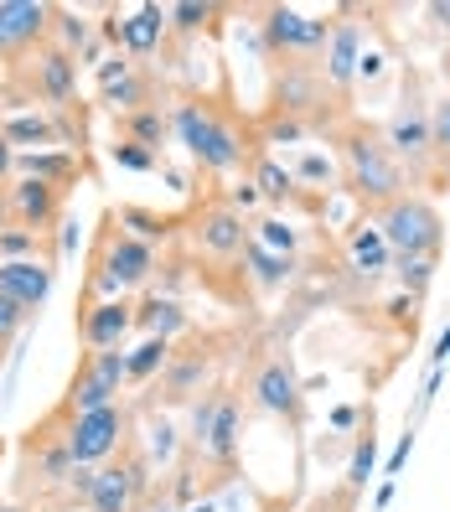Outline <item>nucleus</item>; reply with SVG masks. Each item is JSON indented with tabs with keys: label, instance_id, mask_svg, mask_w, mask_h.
Returning a JSON list of instances; mask_svg holds the SVG:
<instances>
[{
	"label": "nucleus",
	"instance_id": "33",
	"mask_svg": "<svg viewBox=\"0 0 450 512\" xmlns=\"http://www.w3.org/2000/svg\"><path fill=\"white\" fill-rule=\"evenodd\" d=\"M430 135H435V182H440V187H450V99H440V104H435Z\"/></svg>",
	"mask_w": 450,
	"mask_h": 512
},
{
	"label": "nucleus",
	"instance_id": "6",
	"mask_svg": "<svg viewBox=\"0 0 450 512\" xmlns=\"http://www.w3.org/2000/svg\"><path fill=\"white\" fill-rule=\"evenodd\" d=\"M259 32H264L269 63H311V68H321L326 42H332V21H326V16H306L295 6H264Z\"/></svg>",
	"mask_w": 450,
	"mask_h": 512
},
{
	"label": "nucleus",
	"instance_id": "45",
	"mask_svg": "<svg viewBox=\"0 0 450 512\" xmlns=\"http://www.w3.org/2000/svg\"><path fill=\"white\" fill-rule=\"evenodd\" d=\"M383 73V57L378 52H363V63H357V78H363V83H373Z\"/></svg>",
	"mask_w": 450,
	"mask_h": 512
},
{
	"label": "nucleus",
	"instance_id": "9",
	"mask_svg": "<svg viewBox=\"0 0 450 512\" xmlns=\"http://www.w3.org/2000/svg\"><path fill=\"white\" fill-rule=\"evenodd\" d=\"M150 492V456L125 440L119 461H109L99 476H94V497H88V512H135Z\"/></svg>",
	"mask_w": 450,
	"mask_h": 512
},
{
	"label": "nucleus",
	"instance_id": "34",
	"mask_svg": "<svg viewBox=\"0 0 450 512\" xmlns=\"http://www.w3.org/2000/svg\"><path fill=\"white\" fill-rule=\"evenodd\" d=\"M306 135H311V130L300 125V119L275 114V109H269V114H264V125H259V140H264V145H295V140H306Z\"/></svg>",
	"mask_w": 450,
	"mask_h": 512
},
{
	"label": "nucleus",
	"instance_id": "18",
	"mask_svg": "<svg viewBox=\"0 0 450 512\" xmlns=\"http://www.w3.org/2000/svg\"><path fill=\"white\" fill-rule=\"evenodd\" d=\"M0 295H11L21 311H42L52 295V264L47 259H11L0 264Z\"/></svg>",
	"mask_w": 450,
	"mask_h": 512
},
{
	"label": "nucleus",
	"instance_id": "20",
	"mask_svg": "<svg viewBox=\"0 0 450 512\" xmlns=\"http://www.w3.org/2000/svg\"><path fill=\"white\" fill-rule=\"evenodd\" d=\"M207 373H213V352H207V347H197V352H171V363H166V373H161V399H166V404H187L197 388H202Z\"/></svg>",
	"mask_w": 450,
	"mask_h": 512
},
{
	"label": "nucleus",
	"instance_id": "14",
	"mask_svg": "<svg viewBox=\"0 0 450 512\" xmlns=\"http://www.w3.org/2000/svg\"><path fill=\"white\" fill-rule=\"evenodd\" d=\"M363 52H368V47H363V21L337 16V21H332V42H326V57H321V78H326V88H332L337 99L352 94Z\"/></svg>",
	"mask_w": 450,
	"mask_h": 512
},
{
	"label": "nucleus",
	"instance_id": "38",
	"mask_svg": "<svg viewBox=\"0 0 450 512\" xmlns=\"http://www.w3.org/2000/svg\"><path fill=\"white\" fill-rule=\"evenodd\" d=\"M26 321H32V311H21L11 295H0V342L11 347V342L21 337V326H26Z\"/></svg>",
	"mask_w": 450,
	"mask_h": 512
},
{
	"label": "nucleus",
	"instance_id": "50",
	"mask_svg": "<svg viewBox=\"0 0 450 512\" xmlns=\"http://www.w3.org/2000/svg\"><path fill=\"white\" fill-rule=\"evenodd\" d=\"M0 512H26V507H0Z\"/></svg>",
	"mask_w": 450,
	"mask_h": 512
},
{
	"label": "nucleus",
	"instance_id": "30",
	"mask_svg": "<svg viewBox=\"0 0 450 512\" xmlns=\"http://www.w3.org/2000/svg\"><path fill=\"white\" fill-rule=\"evenodd\" d=\"M249 182L259 187L264 202H290V197H295V176H290L280 161H269V156L254 161V176H249Z\"/></svg>",
	"mask_w": 450,
	"mask_h": 512
},
{
	"label": "nucleus",
	"instance_id": "16",
	"mask_svg": "<svg viewBox=\"0 0 450 512\" xmlns=\"http://www.w3.org/2000/svg\"><path fill=\"white\" fill-rule=\"evenodd\" d=\"M192 233H197V249L202 254H213V259H233V254H244L249 249V223H244V213H233L228 202H213V207H202L197 213V223H192Z\"/></svg>",
	"mask_w": 450,
	"mask_h": 512
},
{
	"label": "nucleus",
	"instance_id": "3",
	"mask_svg": "<svg viewBox=\"0 0 450 512\" xmlns=\"http://www.w3.org/2000/svg\"><path fill=\"white\" fill-rule=\"evenodd\" d=\"M430 119H435V109L425 104V94H419V78H409L399 109L388 114V125H383V140H388V150L399 156V166H404V176H409L414 187H425L430 176H435V135H430Z\"/></svg>",
	"mask_w": 450,
	"mask_h": 512
},
{
	"label": "nucleus",
	"instance_id": "11",
	"mask_svg": "<svg viewBox=\"0 0 450 512\" xmlns=\"http://www.w3.org/2000/svg\"><path fill=\"white\" fill-rule=\"evenodd\" d=\"M326 99H337L332 88H326V78H321V68H311V63H275V114H290V119H300L306 130H316V109L326 104Z\"/></svg>",
	"mask_w": 450,
	"mask_h": 512
},
{
	"label": "nucleus",
	"instance_id": "15",
	"mask_svg": "<svg viewBox=\"0 0 450 512\" xmlns=\"http://www.w3.org/2000/svg\"><path fill=\"white\" fill-rule=\"evenodd\" d=\"M130 326H135V306L125 295L119 300H88V306L78 311V342L88 352H114L130 337Z\"/></svg>",
	"mask_w": 450,
	"mask_h": 512
},
{
	"label": "nucleus",
	"instance_id": "43",
	"mask_svg": "<svg viewBox=\"0 0 450 512\" xmlns=\"http://www.w3.org/2000/svg\"><path fill=\"white\" fill-rule=\"evenodd\" d=\"M300 176H311V182H332V161H321V156H300Z\"/></svg>",
	"mask_w": 450,
	"mask_h": 512
},
{
	"label": "nucleus",
	"instance_id": "29",
	"mask_svg": "<svg viewBox=\"0 0 450 512\" xmlns=\"http://www.w3.org/2000/svg\"><path fill=\"white\" fill-rule=\"evenodd\" d=\"M0 135H6L11 145H57V140H63V135H57V125H52V119L47 114H16V119H6V130H0Z\"/></svg>",
	"mask_w": 450,
	"mask_h": 512
},
{
	"label": "nucleus",
	"instance_id": "51",
	"mask_svg": "<svg viewBox=\"0 0 450 512\" xmlns=\"http://www.w3.org/2000/svg\"><path fill=\"white\" fill-rule=\"evenodd\" d=\"M0 357H6V342H0Z\"/></svg>",
	"mask_w": 450,
	"mask_h": 512
},
{
	"label": "nucleus",
	"instance_id": "22",
	"mask_svg": "<svg viewBox=\"0 0 450 512\" xmlns=\"http://www.w3.org/2000/svg\"><path fill=\"white\" fill-rule=\"evenodd\" d=\"M16 171L32 176V182H52V187L68 192V182L83 171V161L73 150H16Z\"/></svg>",
	"mask_w": 450,
	"mask_h": 512
},
{
	"label": "nucleus",
	"instance_id": "49",
	"mask_svg": "<svg viewBox=\"0 0 450 512\" xmlns=\"http://www.w3.org/2000/svg\"><path fill=\"white\" fill-rule=\"evenodd\" d=\"M445 357H450V326H445V331H440V342H435V368H440V363H445Z\"/></svg>",
	"mask_w": 450,
	"mask_h": 512
},
{
	"label": "nucleus",
	"instance_id": "1",
	"mask_svg": "<svg viewBox=\"0 0 450 512\" xmlns=\"http://www.w3.org/2000/svg\"><path fill=\"white\" fill-rule=\"evenodd\" d=\"M337 156H342V187L368 207V213H383L388 202H399L409 176L399 166V156L388 150L383 125L373 119H347V125H332Z\"/></svg>",
	"mask_w": 450,
	"mask_h": 512
},
{
	"label": "nucleus",
	"instance_id": "2",
	"mask_svg": "<svg viewBox=\"0 0 450 512\" xmlns=\"http://www.w3.org/2000/svg\"><path fill=\"white\" fill-rule=\"evenodd\" d=\"M171 135L187 145V156L202 166V171H233V166H244V135H238L228 119L207 104V99H187V104H176L171 114Z\"/></svg>",
	"mask_w": 450,
	"mask_h": 512
},
{
	"label": "nucleus",
	"instance_id": "7",
	"mask_svg": "<svg viewBox=\"0 0 450 512\" xmlns=\"http://www.w3.org/2000/svg\"><path fill=\"white\" fill-rule=\"evenodd\" d=\"M125 357L130 352H83L78 357V368L68 378V399L57 404L68 419L73 414H94L104 404H119V388H125Z\"/></svg>",
	"mask_w": 450,
	"mask_h": 512
},
{
	"label": "nucleus",
	"instance_id": "28",
	"mask_svg": "<svg viewBox=\"0 0 450 512\" xmlns=\"http://www.w3.org/2000/svg\"><path fill=\"white\" fill-rule=\"evenodd\" d=\"M244 264L254 269V280H259L264 290H275V285H285V280H290V254H275V249H264L259 238H249V249H244Z\"/></svg>",
	"mask_w": 450,
	"mask_h": 512
},
{
	"label": "nucleus",
	"instance_id": "21",
	"mask_svg": "<svg viewBox=\"0 0 450 512\" xmlns=\"http://www.w3.org/2000/svg\"><path fill=\"white\" fill-rule=\"evenodd\" d=\"M238 435H244V409L223 394V404H218V414H213V430H207V440H202L197 450H202L213 466H233V461H238Z\"/></svg>",
	"mask_w": 450,
	"mask_h": 512
},
{
	"label": "nucleus",
	"instance_id": "32",
	"mask_svg": "<svg viewBox=\"0 0 450 512\" xmlns=\"http://www.w3.org/2000/svg\"><path fill=\"white\" fill-rule=\"evenodd\" d=\"M52 47H63V52H73V57H78V52H94V42H88V21L57 6V11H52Z\"/></svg>",
	"mask_w": 450,
	"mask_h": 512
},
{
	"label": "nucleus",
	"instance_id": "4",
	"mask_svg": "<svg viewBox=\"0 0 450 512\" xmlns=\"http://www.w3.org/2000/svg\"><path fill=\"white\" fill-rule=\"evenodd\" d=\"M378 233L388 238L394 259H435L440 244H445V218L430 197L419 192H404L399 202H388L383 213H373Z\"/></svg>",
	"mask_w": 450,
	"mask_h": 512
},
{
	"label": "nucleus",
	"instance_id": "39",
	"mask_svg": "<svg viewBox=\"0 0 450 512\" xmlns=\"http://www.w3.org/2000/svg\"><path fill=\"white\" fill-rule=\"evenodd\" d=\"M394 269H399V280H404V290H425L430 285V275H435V259H394Z\"/></svg>",
	"mask_w": 450,
	"mask_h": 512
},
{
	"label": "nucleus",
	"instance_id": "44",
	"mask_svg": "<svg viewBox=\"0 0 450 512\" xmlns=\"http://www.w3.org/2000/svg\"><path fill=\"white\" fill-rule=\"evenodd\" d=\"M125 73H135V68L125 63V57H109V63L99 68V88H109V83H119V78H125Z\"/></svg>",
	"mask_w": 450,
	"mask_h": 512
},
{
	"label": "nucleus",
	"instance_id": "41",
	"mask_svg": "<svg viewBox=\"0 0 450 512\" xmlns=\"http://www.w3.org/2000/svg\"><path fill=\"white\" fill-rule=\"evenodd\" d=\"M114 166H125V171H156V156L140 150V145H130V140H119L114 145Z\"/></svg>",
	"mask_w": 450,
	"mask_h": 512
},
{
	"label": "nucleus",
	"instance_id": "10",
	"mask_svg": "<svg viewBox=\"0 0 450 512\" xmlns=\"http://www.w3.org/2000/svg\"><path fill=\"white\" fill-rule=\"evenodd\" d=\"M249 404L259 414H275V419H290V425H300L306 419V388H300V373L285 352L264 357V363L254 368L249 378Z\"/></svg>",
	"mask_w": 450,
	"mask_h": 512
},
{
	"label": "nucleus",
	"instance_id": "31",
	"mask_svg": "<svg viewBox=\"0 0 450 512\" xmlns=\"http://www.w3.org/2000/svg\"><path fill=\"white\" fill-rule=\"evenodd\" d=\"M104 104H114V114H135V109H150V78L140 73H125L119 83L104 88Z\"/></svg>",
	"mask_w": 450,
	"mask_h": 512
},
{
	"label": "nucleus",
	"instance_id": "24",
	"mask_svg": "<svg viewBox=\"0 0 450 512\" xmlns=\"http://www.w3.org/2000/svg\"><path fill=\"white\" fill-rule=\"evenodd\" d=\"M166 363H171V342H166V337H145V342L125 357V388L161 378V373H166Z\"/></svg>",
	"mask_w": 450,
	"mask_h": 512
},
{
	"label": "nucleus",
	"instance_id": "12",
	"mask_svg": "<svg viewBox=\"0 0 450 512\" xmlns=\"http://www.w3.org/2000/svg\"><path fill=\"white\" fill-rule=\"evenodd\" d=\"M52 11L42 0H0V57H26L32 47H47Z\"/></svg>",
	"mask_w": 450,
	"mask_h": 512
},
{
	"label": "nucleus",
	"instance_id": "8",
	"mask_svg": "<svg viewBox=\"0 0 450 512\" xmlns=\"http://www.w3.org/2000/svg\"><path fill=\"white\" fill-rule=\"evenodd\" d=\"M63 435H68V456L78 466H99V461H109V456L125 450V440H130V409L125 404H104L94 414H73Z\"/></svg>",
	"mask_w": 450,
	"mask_h": 512
},
{
	"label": "nucleus",
	"instance_id": "23",
	"mask_svg": "<svg viewBox=\"0 0 450 512\" xmlns=\"http://www.w3.org/2000/svg\"><path fill=\"white\" fill-rule=\"evenodd\" d=\"M166 135H171V119L161 114V104H150V109H135V114H119V140H130V145H140V150H156L166 145Z\"/></svg>",
	"mask_w": 450,
	"mask_h": 512
},
{
	"label": "nucleus",
	"instance_id": "46",
	"mask_svg": "<svg viewBox=\"0 0 450 512\" xmlns=\"http://www.w3.org/2000/svg\"><path fill=\"white\" fill-rule=\"evenodd\" d=\"M11 171H16V145H11L6 135H0V182H6Z\"/></svg>",
	"mask_w": 450,
	"mask_h": 512
},
{
	"label": "nucleus",
	"instance_id": "40",
	"mask_svg": "<svg viewBox=\"0 0 450 512\" xmlns=\"http://www.w3.org/2000/svg\"><path fill=\"white\" fill-rule=\"evenodd\" d=\"M306 512H357V492L347 487V481H342V487H326Z\"/></svg>",
	"mask_w": 450,
	"mask_h": 512
},
{
	"label": "nucleus",
	"instance_id": "5",
	"mask_svg": "<svg viewBox=\"0 0 450 512\" xmlns=\"http://www.w3.org/2000/svg\"><path fill=\"white\" fill-rule=\"evenodd\" d=\"M150 275H156V249L145 238L114 228V218H109L99 254H94V290H104V300H119V295L150 285Z\"/></svg>",
	"mask_w": 450,
	"mask_h": 512
},
{
	"label": "nucleus",
	"instance_id": "37",
	"mask_svg": "<svg viewBox=\"0 0 450 512\" xmlns=\"http://www.w3.org/2000/svg\"><path fill=\"white\" fill-rule=\"evenodd\" d=\"M11 259H37V233H26V228L6 233L0 228V264H11Z\"/></svg>",
	"mask_w": 450,
	"mask_h": 512
},
{
	"label": "nucleus",
	"instance_id": "36",
	"mask_svg": "<svg viewBox=\"0 0 450 512\" xmlns=\"http://www.w3.org/2000/svg\"><path fill=\"white\" fill-rule=\"evenodd\" d=\"M218 16V6H197V0H182V6H171V26H176V32H202V26L207 21H213Z\"/></svg>",
	"mask_w": 450,
	"mask_h": 512
},
{
	"label": "nucleus",
	"instance_id": "13",
	"mask_svg": "<svg viewBox=\"0 0 450 512\" xmlns=\"http://www.w3.org/2000/svg\"><path fill=\"white\" fill-rule=\"evenodd\" d=\"M6 213L16 228L26 233H47L52 223H63V187L52 182H32V176H16V182L6 187Z\"/></svg>",
	"mask_w": 450,
	"mask_h": 512
},
{
	"label": "nucleus",
	"instance_id": "27",
	"mask_svg": "<svg viewBox=\"0 0 450 512\" xmlns=\"http://www.w3.org/2000/svg\"><path fill=\"white\" fill-rule=\"evenodd\" d=\"M135 326H145L150 337H176V331H187V311L176 306V300H145V306H135Z\"/></svg>",
	"mask_w": 450,
	"mask_h": 512
},
{
	"label": "nucleus",
	"instance_id": "19",
	"mask_svg": "<svg viewBox=\"0 0 450 512\" xmlns=\"http://www.w3.org/2000/svg\"><path fill=\"white\" fill-rule=\"evenodd\" d=\"M171 32V6H140L125 21H114V42L125 57H150Z\"/></svg>",
	"mask_w": 450,
	"mask_h": 512
},
{
	"label": "nucleus",
	"instance_id": "17",
	"mask_svg": "<svg viewBox=\"0 0 450 512\" xmlns=\"http://www.w3.org/2000/svg\"><path fill=\"white\" fill-rule=\"evenodd\" d=\"M26 73H32V88L47 104H68L73 88H78V57L47 42V47H37L32 63H26Z\"/></svg>",
	"mask_w": 450,
	"mask_h": 512
},
{
	"label": "nucleus",
	"instance_id": "47",
	"mask_svg": "<svg viewBox=\"0 0 450 512\" xmlns=\"http://www.w3.org/2000/svg\"><path fill=\"white\" fill-rule=\"evenodd\" d=\"M409 450H414V435H404V440H399V450H394V461H388V476H394V471H399V466L409 461Z\"/></svg>",
	"mask_w": 450,
	"mask_h": 512
},
{
	"label": "nucleus",
	"instance_id": "26",
	"mask_svg": "<svg viewBox=\"0 0 450 512\" xmlns=\"http://www.w3.org/2000/svg\"><path fill=\"white\" fill-rule=\"evenodd\" d=\"M373 466H378V435H373V409H368V414H363V430H357V440H352L347 487H352V492H363V487H368V476H373Z\"/></svg>",
	"mask_w": 450,
	"mask_h": 512
},
{
	"label": "nucleus",
	"instance_id": "48",
	"mask_svg": "<svg viewBox=\"0 0 450 512\" xmlns=\"http://www.w3.org/2000/svg\"><path fill=\"white\" fill-rule=\"evenodd\" d=\"M425 11H430V16L445 26V32H450V0H435V6H425Z\"/></svg>",
	"mask_w": 450,
	"mask_h": 512
},
{
	"label": "nucleus",
	"instance_id": "35",
	"mask_svg": "<svg viewBox=\"0 0 450 512\" xmlns=\"http://www.w3.org/2000/svg\"><path fill=\"white\" fill-rule=\"evenodd\" d=\"M254 228H259L254 238H259L264 249H275V254H290V249L300 244V233H295L290 223H280V218H264V223H254Z\"/></svg>",
	"mask_w": 450,
	"mask_h": 512
},
{
	"label": "nucleus",
	"instance_id": "25",
	"mask_svg": "<svg viewBox=\"0 0 450 512\" xmlns=\"http://www.w3.org/2000/svg\"><path fill=\"white\" fill-rule=\"evenodd\" d=\"M347 249H352V264H357V269H368V275H378V269H388V259H394V249H388V238L378 233V223H363V228H352Z\"/></svg>",
	"mask_w": 450,
	"mask_h": 512
},
{
	"label": "nucleus",
	"instance_id": "42",
	"mask_svg": "<svg viewBox=\"0 0 450 512\" xmlns=\"http://www.w3.org/2000/svg\"><path fill=\"white\" fill-rule=\"evenodd\" d=\"M171 450H176L171 425H156V430H150V461H171Z\"/></svg>",
	"mask_w": 450,
	"mask_h": 512
}]
</instances>
